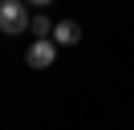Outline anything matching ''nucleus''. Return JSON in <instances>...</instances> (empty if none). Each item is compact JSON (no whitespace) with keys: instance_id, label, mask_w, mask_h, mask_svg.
<instances>
[{"instance_id":"f257e3e1","label":"nucleus","mask_w":134,"mask_h":130,"mask_svg":"<svg viewBox=\"0 0 134 130\" xmlns=\"http://www.w3.org/2000/svg\"><path fill=\"white\" fill-rule=\"evenodd\" d=\"M29 29V8L20 4V0H4L0 4V32H25Z\"/></svg>"},{"instance_id":"f03ea898","label":"nucleus","mask_w":134,"mask_h":130,"mask_svg":"<svg viewBox=\"0 0 134 130\" xmlns=\"http://www.w3.org/2000/svg\"><path fill=\"white\" fill-rule=\"evenodd\" d=\"M53 57H57V45H53V41H33L29 53H25V61L33 65V69H49Z\"/></svg>"},{"instance_id":"7ed1b4c3","label":"nucleus","mask_w":134,"mask_h":130,"mask_svg":"<svg viewBox=\"0 0 134 130\" xmlns=\"http://www.w3.org/2000/svg\"><path fill=\"white\" fill-rule=\"evenodd\" d=\"M49 41H53V45H77V41H81V24H77V20H61V24H53Z\"/></svg>"},{"instance_id":"20e7f679","label":"nucleus","mask_w":134,"mask_h":130,"mask_svg":"<svg viewBox=\"0 0 134 130\" xmlns=\"http://www.w3.org/2000/svg\"><path fill=\"white\" fill-rule=\"evenodd\" d=\"M29 32H33L37 41H49V32H53V24L45 20V16H33V20H29Z\"/></svg>"}]
</instances>
